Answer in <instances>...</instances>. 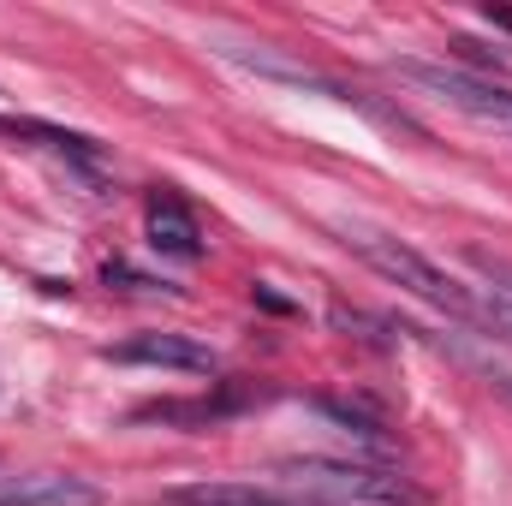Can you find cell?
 <instances>
[{
	"mask_svg": "<svg viewBox=\"0 0 512 506\" xmlns=\"http://www.w3.org/2000/svg\"><path fill=\"white\" fill-rule=\"evenodd\" d=\"M340 239H346V251H358L382 280H393L399 292H411V298H423L429 310H441V316H453V322H483V310H477V298L435 262V256H423L417 245H405V239H393L382 227H364V221H340ZM489 328V322H483Z\"/></svg>",
	"mask_w": 512,
	"mask_h": 506,
	"instance_id": "cell-1",
	"label": "cell"
},
{
	"mask_svg": "<svg viewBox=\"0 0 512 506\" xmlns=\"http://www.w3.org/2000/svg\"><path fill=\"white\" fill-rule=\"evenodd\" d=\"M286 477H298V489L316 495H346V501H382V506H417L423 489L405 483L399 471L382 465H358V459H286Z\"/></svg>",
	"mask_w": 512,
	"mask_h": 506,
	"instance_id": "cell-2",
	"label": "cell"
},
{
	"mask_svg": "<svg viewBox=\"0 0 512 506\" xmlns=\"http://www.w3.org/2000/svg\"><path fill=\"white\" fill-rule=\"evenodd\" d=\"M399 78H411L417 90H429V96H441V102H453V108H465V114H477V120H507L512 114V96L501 84H489V78H477V72H465V66H441V60H399Z\"/></svg>",
	"mask_w": 512,
	"mask_h": 506,
	"instance_id": "cell-3",
	"label": "cell"
},
{
	"mask_svg": "<svg viewBox=\"0 0 512 506\" xmlns=\"http://www.w3.org/2000/svg\"><path fill=\"white\" fill-rule=\"evenodd\" d=\"M114 364H149V370H179V376H209L215 370V352L197 346L191 334H137L126 346L108 352Z\"/></svg>",
	"mask_w": 512,
	"mask_h": 506,
	"instance_id": "cell-4",
	"label": "cell"
},
{
	"mask_svg": "<svg viewBox=\"0 0 512 506\" xmlns=\"http://www.w3.org/2000/svg\"><path fill=\"white\" fill-rule=\"evenodd\" d=\"M0 506H102V489L72 471H24L0 477Z\"/></svg>",
	"mask_w": 512,
	"mask_h": 506,
	"instance_id": "cell-5",
	"label": "cell"
},
{
	"mask_svg": "<svg viewBox=\"0 0 512 506\" xmlns=\"http://www.w3.org/2000/svg\"><path fill=\"white\" fill-rule=\"evenodd\" d=\"M155 506H328V501H304V495L262 489V483H185V489H161Z\"/></svg>",
	"mask_w": 512,
	"mask_h": 506,
	"instance_id": "cell-6",
	"label": "cell"
},
{
	"mask_svg": "<svg viewBox=\"0 0 512 506\" xmlns=\"http://www.w3.org/2000/svg\"><path fill=\"white\" fill-rule=\"evenodd\" d=\"M149 245H155V256H173V262H191V256L203 251L197 215L179 197H167V191L149 197Z\"/></svg>",
	"mask_w": 512,
	"mask_h": 506,
	"instance_id": "cell-7",
	"label": "cell"
},
{
	"mask_svg": "<svg viewBox=\"0 0 512 506\" xmlns=\"http://www.w3.org/2000/svg\"><path fill=\"white\" fill-rule=\"evenodd\" d=\"M316 405V417H328V423H340L346 435H358V441H387V423H382V411H370L364 399H310Z\"/></svg>",
	"mask_w": 512,
	"mask_h": 506,
	"instance_id": "cell-8",
	"label": "cell"
}]
</instances>
